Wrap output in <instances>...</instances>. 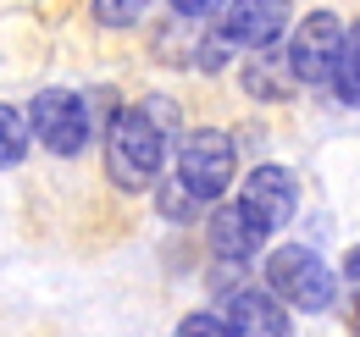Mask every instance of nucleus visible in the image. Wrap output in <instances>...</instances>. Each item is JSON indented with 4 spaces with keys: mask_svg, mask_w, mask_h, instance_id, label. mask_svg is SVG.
I'll use <instances>...</instances> for the list:
<instances>
[{
    "mask_svg": "<svg viewBox=\"0 0 360 337\" xmlns=\"http://www.w3.org/2000/svg\"><path fill=\"white\" fill-rule=\"evenodd\" d=\"M167 166V133L144 105H122L111 127H105V177L122 194H144L155 188V177Z\"/></svg>",
    "mask_w": 360,
    "mask_h": 337,
    "instance_id": "obj_1",
    "label": "nucleus"
},
{
    "mask_svg": "<svg viewBox=\"0 0 360 337\" xmlns=\"http://www.w3.org/2000/svg\"><path fill=\"white\" fill-rule=\"evenodd\" d=\"M266 293L277 304H294V310H333V298H338V277L327 271V260L316 249H300V244H288V249H271L266 260Z\"/></svg>",
    "mask_w": 360,
    "mask_h": 337,
    "instance_id": "obj_2",
    "label": "nucleus"
},
{
    "mask_svg": "<svg viewBox=\"0 0 360 337\" xmlns=\"http://www.w3.org/2000/svg\"><path fill=\"white\" fill-rule=\"evenodd\" d=\"M238 171V150L222 127H200L178 144V183L194 199H222Z\"/></svg>",
    "mask_w": 360,
    "mask_h": 337,
    "instance_id": "obj_3",
    "label": "nucleus"
},
{
    "mask_svg": "<svg viewBox=\"0 0 360 337\" xmlns=\"http://www.w3.org/2000/svg\"><path fill=\"white\" fill-rule=\"evenodd\" d=\"M28 133L45 144L50 155H78L89 144V105L72 88H45L28 105Z\"/></svg>",
    "mask_w": 360,
    "mask_h": 337,
    "instance_id": "obj_4",
    "label": "nucleus"
},
{
    "mask_svg": "<svg viewBox=\"0 0 360 337\" xmlns=\"http://www.w3.org/2000/svg\"><path fill=\"white\" fill-rule=\"evenodd\" d=\"M344 34L349 28L333 11H311L305 22H294V39H288V72H294V84H333Z\"/></svg>",
    "mask_w": 360,
    "mask_h": 337,
    "instance_id": "obj_5",
    "label": "nucleus"
},
{
    "mask_svg": "<svg viewBox=\"0 0 360 337\" xmlns=\"http://www.w3.org/2000/svg\"><path fill=\"white\" fill-rule=\"evenodd\" d=\"M294 205H300V183H294V171L288 166H255L244 177V188H238V211L250 216V227L266 238L277 227H288L294 221Z\"/></svg>",
    "mask_w": 360,
    "mask_h": 337,
    "instance_id": "obj_6",
    "label": "nucleus"
},
{
    "mask_svg": "<svg viewBox=\"0 0 360 337\" xmlns=\"http://www.w3.org/2000/svg\"><path fill=\"white\" fill-rule=\"evenodd\" d=\"M217 34H222L233 50H271V44L288 34V6H271V0H238V6H222Z\"/></svg>",
    "mask_w": 360,
    "mask_h": 337,
    "instance_id": "obj_7",
    "label": "nucleus"
},
{
    "mask_svg": "<svg viewBox=\"0 0 360 337\" xmlns=\"http://www.w3.org/2000/svg\"><path fill=\"white\" fill-rule=\"evenodd\" d=\"M227 326H233V337H294L288 310L266 288H238L227 298Z\"/></svg>",
    "mask_w": 360,
    "mask_h": 337,
    "instance_id": "obj_8",
    "label": "nucleus"
},
{
    "mask_svg": "<svg viewBox=\"0 0 360 337\" xmlns=\"http://www.w3.org/2000/svg\"><path fill=\"white\" fill-rule=\"evenodd\" d=\"M211 254H222V260H250V254L261 249V232L250 227V216L238 211V205H222V211L211 216Z\"/></svg>",
    "mask_w": 360,
    "mask_h": 337,
    "instance_id": "obj_9",
    "label": "nucleus"
},
{
    "mask_svg": "<svg viewBox=\"0 0 360 337\" xmlns=\"http://www.w3.org/2000/svg\"><path fill=\"white\" fill-rule=\"evenodd\" d=\"M244 88L255 100H288V88H294L288 55H250L244 61Z\"/></svg>",
    "mask_w": 360,
    "mask_h": 337,
    "instance_id": "obj_10",
    "label": "nucleus"
},
{
    "mask_svg": "<svg viewBox=\"0 0 360 337\" xmlns=\"http://www.w3.org/2000/svg\"><path fill=\"white\" fill-rule=\"evenodd\" d=\"M333 88L344 105H360V22H349L344 50H338V67H333Z\"/></svg>",
    "mask_w": 360,
    "mask_h": 337,
    "instance_id": "obj_11",
    "label": "nucleus"
},
{
    "mask_svg": "<svg viewBox=\"0 0 360 337\" xmlns=\"http://www.w3.org/2000/svg\"><path fill=\"white\" fill-rule=\"evenodd\" d=\"M28 144H34L28 117H22V111H11V105H0V171L17 166V161L28 155Z\"/></svg>",
    "mask_w": 360,
    "mask_h": 337,
    "instance_id": "obj_12",
    "label": "nucleus"
},
{
    "mask_svg": "<svg viewBox=\"0 0 360 337\" xmlns=\"http://www.w3.org/2000/svg\"><path fill=\"white\" fill-rule=\"evenodd\" d=\"M155 205H161V216H167V221H188V216H194V205H200V199H194V194H188L183 183H167V188L155 194Z\"/></svg>",
    "mask_w": 360,
    "mask_h": 337,
    "instance_id": "obj_13",
    "label": "nucleus"
},
{
    "mask_svg": "<svg viewBox=\"0 0 360 337\" xmlns=\"http://www.w3.org/2000/svg\"><path fill=\"white\" fill-rule=\"evenodd\" d=\"M178 337H233V326H227V315H211V310H194V315H183Z\"/></svg>",
    "mask_w": 360,
    "mask_h": 337,
    "instance_id": "obj_14",
    "label": "nucleus"
},
{
    "mask_svg": "<svg viewBox=\"0 0 360 337\" xmlns=\"http://www.w3.org/2000/svg\"><path fill=\"white\" fill-rule=\"evenodd\" d=\"M139 11H144L139 0H100V6H94V17H100L105 28H128V22H139Z\"/></svg>",
    "mask_w": 360,
    "mask_h": 337,
    "instance_id": "obj_15",
    "label": "nucleus"
},
{
    "mask_svg": "<svg viewBox=\"0 0 360 337\" xmlns=\"http://www.w3.org/2000/svg\"><path fill=\"white\" fill-rule=\"evenodd\" d=\"M344 271H349V282H355V288H360V249L349 254V265H344Z\"/></svg>",
    "mask_w": 360,
    "mask_h": 337,
    "instance_id": "obj_16",
    "label": "nucleus"
},
{
    "mask_svg": "<svg viewBox=\"0 0 360 337\" xmlns=\"http://www.w3.org/2000/svg\"><path fill=\"white\" fill-rule=\"evenodd\" d=\"M355 321H360V310H355Z\"/></svg>",
    "mask_w": 360,
    "mask_h": 337,
    "instance_id": "obj_17",
    "label": "nucleus"
}]
</instances>
